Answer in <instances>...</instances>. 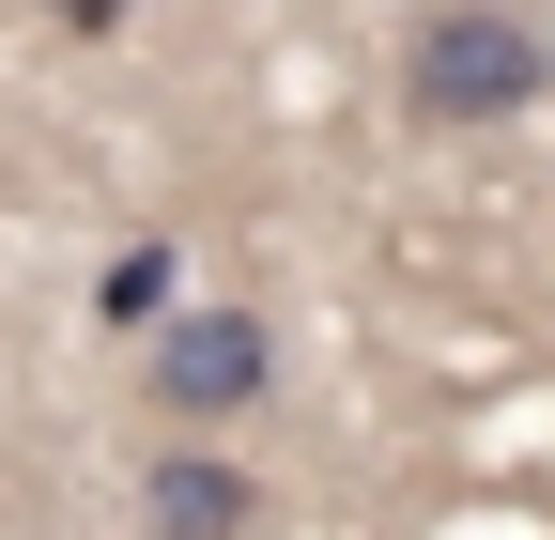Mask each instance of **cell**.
Returning a JSON list of instances; mask_svg holds the SVG:
<instances>
[{
    "mask_svg": "<svg viewBox=\"0 0 555 540\" xmlns=\"http://www.w3.org/2000/svg\"><path fill=\"white\" fill-rule=\"evenodd\" d=\"M93 309L155 340V324H170V232H139V247H108V279H93Z\"/></svg>",
    "mask_w": 555,
    "mask_h": 540,
    "instance_id": "277c9868",
    "label": "cell"
},
{
    "mask_svg": "<svg viewBox=\"0 0 555 540\" xmlns=\"http://www.w3.org/2000/svg\"><path fill=\"white\" fill-rule=\"evenodd\" d=\"M124 16H139V0H47V31H78V47H93V31H124Z\"/></svg>",
    "mask_w": 555,
    "mask_h": 540,
    "instance_id": "5b68a950",
    "label": "cell"
},
{
    "mask_svg": "<svg viewBox=\"0 0 555 540\" xmlns=\"http://www.w3.org/2000/svg\"><path fill=\"white\" fill-rule=\"evenodd\" d=\"M139 386H155L170 433H217V417H247V401L278 386V324L262 309H170L155 356H139Z\"/></svg>",
    "mask_w": 555,
    "mask_h": 540,
    "instance_id": "7a4b0ae2",
    "label": "cell"
},
{
    "mask_svg": "<svg viewBox=\"0 0 555 540\" xmlns=\"http://www.w3.org/2000/svg\"><path fill=\"white\" fill-rule=\"evenodd\" d=\"M555 93V16H509V0H433V16L401 31V108L433 124V140H478V124H509Z\"/></svg>",
    "mask_w": 555,
    "mask_h": 540,
    "instance_id": "6da1fadb",
    "label": "cell"
},
{
    "mask_svg": "<svg viewBox=\"0 0 555 540\" xmlns=\"http://www.w3.org/2000/svg\"><path fill=\"white\" fill-rule=\"evenodd\" d=\"M139 525H155V540H247V525H262V479L170 433L155 463H139Z\"/></svg>",
    "mask_w": 555,
    "mask_h": 540,
    "instance_id": "3957f363",
    "label": "cell"
}]
</instances>
